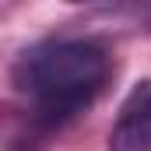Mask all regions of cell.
I'll list each match as a JSON object with an SVG mask.
<instances>
[{
	"label": "cell",
	"instance_id": "1",
	"mask_svg": "<svg viewBox=\"0 0 151 151\" xmlns=\"http://www.w3.org/2000/svg\"><path fill=\"white\" fill-rule=\"evenodd\" d=\"M11 77L39 123L60 127L102 95L113 77V56L102 42L84 35L42 39L18 56Z\"/></svg>",
	"mask_w": 151,
	"mask_h": 151
},
{
	"label": "cell",
	"instance_id": "2",
	"mask_svg": "<svg viewBox=\"0 0 151 151\" xmlns=\"http://www.w3.org/2000/svg\"><path fill=\"white\" fill-rule=\"evenodd\" d=\"M109 151H151V81H137L109 130Z\"/></svg>",
	"mask_w": 151,
	"mask_h": 151
}]
</instances>
